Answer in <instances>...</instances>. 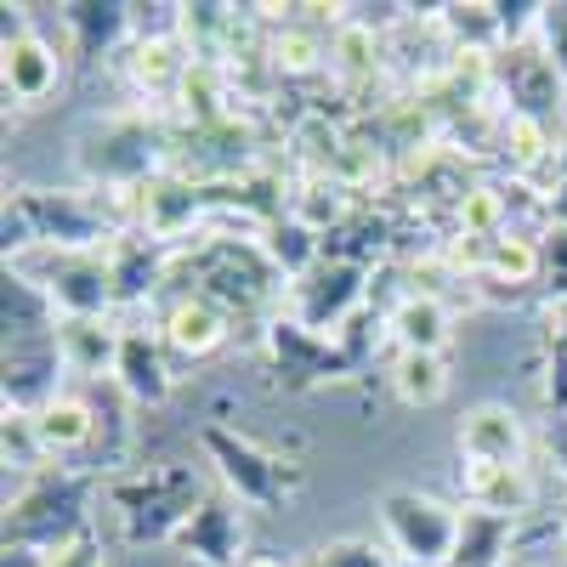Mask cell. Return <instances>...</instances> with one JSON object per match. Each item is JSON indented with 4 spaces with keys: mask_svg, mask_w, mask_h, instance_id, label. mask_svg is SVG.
<instances>
[{
    "mask_svg": "<svg viewBox=\"0 0 567 567\" xmlns=\"http://www.w3.org/2000/svg\"><path fill=\"white\" fill-rule=\"evenodd\" d=\"M511 534H516V516L460 511V545H454L449 567H499V556H505Z\"/></svg>",
    "mask_w": 567,
    "mask_h": 567,
    "instance_id": "obj_17",
    "label": "cell"
},
{
    "mask_svg": "<svg viewBox=\"0 0 567 567\" xmlns=\"http://www.w3.org/2000/svg\"><path fill=\"white\" fill-rule=\"evenodd\" d=\"M45 296H52L58 318H103L120 296H114V272L109 261L97 256H85V250H69L52 261V278L40 284Z\"/></svg>",
    "mask_w": 567,
    "mask_h": 567,
    "instance_id": "obj_7",
    "label": "cell"
},
{
    "mask_svg": "<svg viewBox=\"0 0 567 567\" xmlns=\"http://www.w3.org/2000/svg\"><path fill=\"white\" fill-rule=\"evenodd\" d=\"M120 336L125 329H109L103 318H63V358L69 369L80 374H114V358H120Z\"/></svg>",
    "mask_w": 567,
    "mask_h": 567,
    "instance_id": "obj_19",
    "label": "cell"
},
{
    "mask_svg": "<svg viewBox=\"0 0 567 567\" xmlns=\"http://www.w3.org/2000/svg\"><path fill=\"white\" fill-rule=\"evenodd\" d=\"M460 454L471 465H516L523 471L528 460V432L505 403H477L460 420Z\"/></svg>",
    "mask_w": 567,
    "mask_h": 567,
    "instance_id": "obj_10",
    "label": "cell"
},
{
    "mask_svg": "<svg viewBox=\"0 0 567 567\" xmlns=\"http://www.w3.org/2000/svg\"><path fill=\"white\" fill-rule=\"evenodd\" d=\"M312 567H398V561L386 556V545L347 534V539H329V545H318Z\"/></svg>",
    "mask_w": 567,
    "mask_h": 567,
    "instance_id": "obj_23",
    "label": "cell"
},
{
    "mask_svg": "<svg viewBox=\"0 0 567 567\" xmlns=\"http://www.w3.org/2000/svg\"><path fill=\"white\" fill-rule=\"evenodd\" d=\"M545 443H550V460L567 471V414H550V425H545Z\"/></svg>",
    "mask_w": 567,
    "mask_h": 567,
    "instance_id": "obj_27",
    "label": "cell"
},
{
    "mask_svg": "<svg viewBox=\"0 0 567 567\" xmlns=\"http://www.w3.org/2000/svg\"><path fill=\"white\" fill-rule=\"evenodd\" d=\"M381 528L392 539V550L409 567H449L454 545H460V511L437 494L420 488H392L381 499Z\"/></svg>",
    "mask_w": 567,
    "mask_h": 567,
    "instance_id": "obj_5",
    "label": "cell"
},
{
    "mask_svg": "<svg viewBox=\"0 0 567 567\" xmlns=\"http://www.w3.org/2000/svg\"><path fill=\"white\" fill-rule=\"evenodd\" d=\"M199 443H205L210 465L221 471L227 494H233V499H245V505L272 511V505H284V499L301 488V465H296V460H284V454H272V449H261V443L245 437V432H227V425H205Z\"/></svg>",
    "mask_w": 567,
    "mask_h": 567,
    "instance_id": "obj_4",
    "label": "cell"
},
{
    "mask_svg": "<svg viewBox=\"0 0 567 567\" xmlns=\"http://www.w3.org/2000/svg\"><path fill=\"white\" fill-rule=\"evenodd\" d=\"M539 29H545V40H550V69L567 80V7H545Z\"/></svg>",
    "mask_w": 567,
    "mask_h": 567,
    "instance_id": "obj_24",
    "label": "cell"
},
{
    "mask_svg": "<svg viewBox=\"0 0 567 567\" xmlns=\"http://www.w3.org/2000/svg\"><path fill=\"white\" fill-rule=\"evenodd\" d=\"M109 272H114V296H120V301H136L142 290H154V278H159V245L125 239V245L109 256Z\"/></svg>",
    "mask_w": 567,
    "mask_h": 567,
    "instance_id": "obj_22",
    "label": "cell"
},
{
    "mask_svg": "<svg viewBox=\"0 0 567 567\" xmlns=\"http://www.w3.org/2000/svg\"><path fill=\"white\" fill-rule=\"evenodd\" d=\"M221 341H227V307H216V301L199 296V290L171 307V318H165V347H176L182 358H210Z\"/></svg>",
    "mask_w": 567,
    "mask_h": 567,
    "instance_id": "obj_15",
    "label": "cell"
},
{
    "mask_svg": "<svg viewBox=\"0 0 567 567\" xmlns=\"http://www.w3.org/2000/svg\"><path fill=\"white\" fill-rule=\"evenodd\" d=\"M103 494L120 516L125 545H165L194 523V511L205 505V477L182 460H165V465H148V471H131V477H114Z\"/></svg>",
    "mask_w": 567,
    "mask_h": 567,
    "instance_id": "obj_1",
    "label": "cell"
},
{
    "mask_svg": "<svg viewBox=\"0 0 567 567\" xmlns=\"http://www.w3.org/2000/svg\"><path fill=\"white\" fill-rule=\"evenodd\" d=\"M34 437L45 454H80L91 437H97V414H91L80 398H52L40 414H34Z\"/></svg>",
    "mask_w": 567,
    "mask_h": 567,
    "instance_id": "obj_18",
    "label": "cell"
},
{
    "mask_svg": "<svg viewBox=\"0 0 567 567\" xmlns=\"http://www.w3.org/2000/svg\"><path fill=\"white\" fill-rule=\"evenodd\" d=\"M550 347H567V301L550 312Z\"/></svg>",
    "mask_w": 567,
    "mask_h": 567,
    "instance_id": "obj_28",
    "label": "cell"
},
{
    "mask_svg": "<svg viewBox=\"0 0 567 567\" xmlns=\"http://www.w3.org/2000/svg\"><path fill=\"white\" fill-rule=\"evenodd\" d=\"M52 567H103V539H97V534L74 539L69 550H58V556H52Z\"/></svg>",
    "mask_w": 567,
    "mask_h": 567,
    "instance_id": "obj_25",
    "label": "cell"
},
{
    "mask_svg": "<svg viewBox=\"0 0 567 567\" xmlns=\"http://www.w3.org/2000/svg\"><path fill=\"white\" fill-rule=\"evenodd\" d=\"M272 290V261L233 245V239H216L210 250H199V296H210L216 307H256L261 296Z\"/></svg>",
    "mask_w": 567,
    "mask_h": 567,
    "instance_id": "obj_6",
    "label": "cell"
},
{
    "mask_svg": "<svg viewBox=\"0 0 567 567\" xmlns=\"http://www.w3.org/2000/svg\"><path fill=\"white\" fill-rule=\"evenodd\" d=\"M114 386L131 403H165L171 398V363H165V341L148 329H125L120 336V358H114Z\"/></svg>",
    "mask_w": 567,
    "mask_h": 567,
    "instance_id": "obj_12",
    "label": "cell"
},
{
    "mask_svg": "<svg viewBox=\"0 0 567 567\" xmlns=\"http://www.w3.org/2000/svg\"><path fill=\"white\" fill-rule=\"evenodd\" d=\"M272 358L278 369L290 374V386H312V381H341V374L358 369L352 347H329L318 329H301L296 318L290 323H272Z\"/></svg>",
    "mask_w": 567,
    "mask_h": 567,
    "instance_id": "obj_9",
    "label": "cell"
},
{
    "mask_svg": "<svg viewBox=\"0 0 567 567\" xmlns=\"http://www.w3.org/2000/svg\"><path fill=\"white\" fill-rule=\"evenodd\" d=\"M561 539H567V505H561Z\"/></svg>",
    "mask_w": 567,
    "mask_h": 567,
    "instance_id": "obj_29",
    "label": "cell"
},
{
    "mask_svg": "<svg viewBox=\"0 0 567 567\" xmlns=\"http://www.w3.org/2000/svg\"><path fill=\"white\" fill-rule=\"evenodd\" d=\"M0 74H7V97H12V103L40 109V103L58 91L63 63H58L52 45L29 29V34H12V40H7V63H0Z\"/></svg>",
    "mask_w": 567,
    "mask_h": 567,
    "instance_id": "obj_13",
    "label": "cell"
},
{
    "mask_svg": "<svg viewBox=\"0 0 567 567\" xmlns=\"http://www.w3.org/2000/svg\"><path fill=\"white\" fill-rule=\"evenodd\" d=\"M358 296H363V267L358 261H318L296 284V323L323 336L329 323H341L358 307Z\"/></svg>",
    "mask_w": 567,
    "mask_h": 567,
    "instance_id": "obj_8",
    "label": "cell"
},
{
    "mask_svg": "<svg viewBox=\"0 0 567 567\" xmlns=\"http://www.w3.org/2000/svg\"><path fill=\"white\" fill-rule=\"evenodd\" d=\"M0 567H52V556H40L29 545H0Z\"/></svg>",
    "mask_w": 567,
    "mask_h": 567,
    "instance_id": "obj_26",
    "label": "cell"
},
{
    "mask_svg": "<svg viewBox=\"0 0 567 567\" xmlns=\"http://www.w3.org/2000/svg\"><path fill=\"white\" fill-rule=\"evenodd\" d=\"M103 488V477H91V471H58L45 465L40 477L7 505V545H29L40 556H58L69 550L74 539L91 534V494Z\"/></svg>",
    "mask_w": 567,
    "mask_h": 567,
    "instance_id": "obj_2",
    "label": "cell"
},
{
    "mask_svg": "<svg viewBox=\"0 0 567 567\" xmlns=\"http://www.w3.org/2000/svg\"><path fill=\"white\" fill-rule=\"evenodd\" d=\"M103 216L91 210L74 194H40V187H18L7 199V261L34 250V245H52V250H85L103 239Z\"/></svg>",
    "mask_w": 567,
    "mask_h": 567,
    "instance_id": "obj_3",
    "label": "cell"
},
{
    "mask_svg": "<svg viewBox=\"0 0 567 567\" xmlns=\"http://www.w3.org/2000/svg\"><path fill=\"white\" fill-rule=\"evenodd\" d=\"M58 12H63V29L74 34L80 63L114 52V45L125 40V29H131V7H120V0H69V7H58Z\"/></svg>",
    "mask_w": 567,
    "mask_h": 567,
    "instance_id": "obj_14",
    "label": "cell"
},
{
    "mask_svg": "<svg viewBox=\"0 0 567 567\" xmlns=\"http://www.w3.org/2000/svg\"><path fill=\"white\" fill-rule=\"evenodd\" d=\"M460 483H465L471 511H494V516L528 511V477H523L516 465H471V460H465Z\"/></svg>",
    "mask_w": 567,
    "mask_h": 567,
    "instance_id": "obj_16",
    "label": "cell"
},
{
    "mask_svg": "<svg viewBox=\"0 0 567 567\" xmlns=\"http://www.w3.org/2000/svg\"><path fill=\"white\" fill-rule=\"evenodd\" d=\"M392 336L403 352H443L449 347V312L437 296H409L392 312Z\"/></svg>",
    "mask_w": 567,
    "mask_h": 567,
    "instance_id": "obj_20",
    "label": "cell"
},
{
    "mask_svg": "<svg viewBox=\"0 0 567 567\" xmlns=\"http://www.w3.org/2000/svg\"><path fill=\"white\" fill-rule=\"evenodd\" d=\"M392 386H398V398H403L409 409H432V403H443V392H449L443 352H398Z\"/></svg>",
    "mask_w": 567,
    "mask_h": 567,
    "instance_id": "obj_21",
    "label": "cell"
},
{
    "mask_svg": "<svg viewBox=\"0 0 567 567\" xmlns=\"http://www.w3.org/2000/svg\"><path fill=\"white\" fill-rule=\"evenodd\" d=\"M176 545L187 556H199L205 567H233L245 556V516L227 494H205V505L194 511V523L176 534Z\"/></svg>",
    "mask_w": 567,
    "mask_h": 567,
    "instance_id": "obj_11",
    "label": "cell"
}]
</instances>
